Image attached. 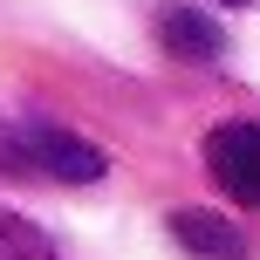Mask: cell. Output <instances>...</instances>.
Returning a JSON list of instances; mask_svg holds the SVG:
<instances>
[{
  "label": "cell",
  "mask_w": 260,
  "mask_h": 260,
  "mask_svg": "<svg viewBox=\"0 0 260 260\" xmlns=\"http://www.w3.org/2000/svg\"><path fill=\"white\" fill-rule=\"evenodd\" d=\"M0 151H7V165L41 171V178H62V185H96V178L110 171V157L96 151L89 137L55 130V123H21V130H7Z\"/></svg>",
  "instance_id": "6da1fadb"
},
{
  "label": "cell",
  "mask_w": 260,
  "mask_h": 260,
  "mask_svg": "<svg viewBox=\"0 0 260 260\" xmlns=\"http://www.w3.org/2000/svg\"><path fill=\"white\" fill-rule=\"evenodd\" d=\"M171 240L206 260H247V233H240L233 219H219V212H199V206H178L171 212Z\"/></svg>",
  "instance_id": "277c9868"
},
{
  "label": "cell",
  "mask_w": 260,
  "mask_h": 260,
  "mask_svg": "<svg viewBox=\"0 0 260 260\" xmlns=\"http://www.w3.org/2000/svg\"><path fill=\"white\" fill-rule=\"evenodd\" d=\"M206 171L233 206H260V123L233 117L206 137Z\"/></svg>",
  "instance_id": "7a4b0ae2"
},
{
  "label": "cell",
  "mask_w": 260,
  "mask_h": 260,
  "mask_svg": "<svg viewBox=\"0 0 260 260\" xmlns=\"http://www.w3.org/2000/svg\"><path fill=\"white\" fill-rule=\"evenodd\" d=\"M157 41H165V55H178V62H219L226 55L219 21L199 14V7H165L157 14Z\"/></svg>",
  "instance_id": "3957f363"
},
{
  "label": "cell",
  "mask_w": 260,
  "mask_h": 260,
  "mask_svg": "<svg viewBox=\"0 0 260 260\" xmlns=\"http://www.w3.org/2000/svg\"><path fill=\"white\" fill-rule=\"evenodd\" d=\"M0 260H55V247H48V233H41L35 219L0 212Z\"/></svg>",
  "instance_id": "5b68a950"
},
{
  "label": "cell",
  "mask_w": 260,
  "mask_h": 260,
  "mask_svg": "<svg viewBox=\"0 0 260 260\" xmlns=\"http://www.w3.org/2000/svg\"><path fill=\"white\" fill-rule=\"evenodd\" d=\"M226 7H253V0H226Z\"/></svg>",
  "instance_id": "8992f818"
}]
</instances>
